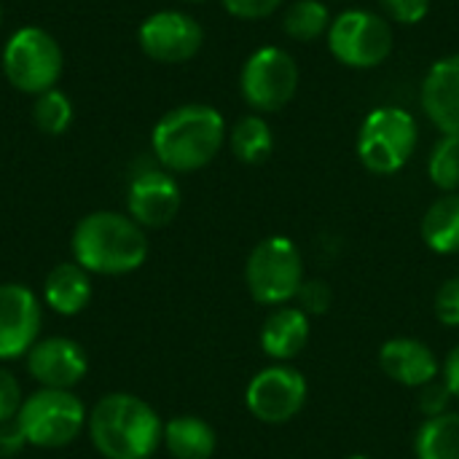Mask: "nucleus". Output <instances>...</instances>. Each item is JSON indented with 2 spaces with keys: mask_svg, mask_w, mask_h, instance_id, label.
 I'll use <instances>...</instances> for the list:
<instances>
[{
  "mask_svg": "<svg viewBox=\"0 0 459 459\" xmlns=\"http://www.w3.org/2000/svg\"><path fill=\"white\" fill-rule=\"evenodd\" d=\"M312 336V317L299 307H277L261 325V350L277 363H288L304 352Z\"/></svg>",
  "mask_w": 459,
  "mask_h": 459,
  "instance_id": "nucleus-17",
  "label": "nucleus"
},
{
  "mask_svg": "<svg viewBox=\"0 0 459 459\" xmlns=\"http://www.w3.org/2000/svg\"><path fill=\"white\" fill-rule=\"evenodd\" d=\"M282 0H223L226 11L237 19H264L280 8Z\"/></svg>",
  "mask_w": 459,
  "mask_h": 459,
  "instance_id": "nucleus-31",
  "label": "nucleus"
},
{
  "mask_svg": "<svg viewBox=\"0 0 459 459\" xmlns=\"http://www.w3.org/2000/svg\"><path fill=\"white\" fill-rule=\"evenodd\" d=\"M296 301H299V309H304L309 317H315V315H325L331 309L333 293H331V285L323 280H304Z\"/></svg>",
  "mask_w": 459,
  "mask_h": 459,
  "instance_id": "nucleus-26",
  "label": "nucleus"
},
{
  "mask_svg": "<svg viewBox=\"0 0 459 459\" xmlns=\"http://www.w3.org/2000/svg\"><path fill=\"white\" fill-rule=\"evenodd\" d=\"M16 422L30 446L38 449H62L73 444L83 425L89 422L86 406L70 390H46L27 395Z\"/></svg>",
  "mask_w": 459,
  "mask_h": 459,
  "instance_id": "nucleus-6",
  "label": "nucleus"
},
{
  "mask_svg": "<svg viewBox=\"0 0 459 459\" xmlns=\"http://www.w3.org/2000/svg\"><path fill=\"white\" fill-rule=\"evenodd\" d=\"M3 75L5 81L19 89L22 94H43L56 89L62 70H65V54L59 40L46 32L43 27L27 24L19 27L3 46L0 54Z\"/></svg>",
  "mask_w": 459,
  "mask_h": 459,
  "instance_id": "nucleus-4",
  "label": "nucleus"
},
{
  "mask_svg": "<svg viewBox=\"0 0 459 459\" xmlns=\"http://www.w3.org/2000/svg\"><path fill=\"white\" fill-rule=\"evenodd\" d=\"M452 398H455V395H452V390L444 385V379H441V382L436 379V382L420 387V411L425 414V420L441 417V414L452 411V409H449Z\"/></svg>",
  "mask_w": 459,
  "mask_h": 459,
  "instance_id": "nucleus-28",
  "label": "nucleus"
},
{
  "mask_svg": "<svg viewBox=\"0 0 459 459\" xmlns=\"http://www.w3.org/2000/svg\"><path fill=\"white\" fill-rule=\"evenodd\" d=\"M27 371L46 390H73L86 377L89 360L78 342L48 336L27 352Z\"/></svg>",
  "mask_w": 459,
  "mask_h": 459,
  "instance_id": "nucleus-14",
  "label": "nucleus"
},
{
  "mask_svg": "<svg viewBox=\"0 0 459 459\" xmlns=\"http://www.w3.org/2000/svg\"><path fill=\"white\" fill-rule=\"evenodd\" d=\"M89 299H91V280L83 266H78L75 261H67L48 272L43 282V301L56 315L73 317L86 309Z\"/></svg>",
  "mask_w": 459,
  "mask_h": 459,
  "instance_id": "nucleus-18",
  "label": "nucleus"
},
{
  "mask_svg": "<svg viewBox=\"0 0 459 459\" xmlns=\"http://www.w3.org/2000/svg\"><path fill=\"white\" fill-rule=\"evenodd\" d=\"M27 446V438L19 428L16 420L11 422H3L0 425V457H13L16 452H22Z\"/></svg>",
  "mask_w": 459,
  "mask_h": 459,
  "instance_id": "nucleus-32",
  "label": "nucleus"
},
{
  "mask_svg": "<svg viewBox=\"0 0 459 459\" xmlns=\"http://www.w3.org/2000/svg\"><path fill=\"white\" fill-rule=\"evenodd\" d=\"M40 323V301L27 285H0V360L27 355L38 342Z\"/></svg>",
  "mask_w": 459,
  "mask_h": 459,
  "instance_id": "nucleus-13",
  "label": "nucleus"
},
{
  "mask_svg": "<svg viewBox=\"0 0 459 459\" xmlns=\"http://www.w3.org/2000/svg\"><path fill=\"white\" fill-rule=\"evenodd\" d=\"M245 282L261 307H285L299 296L304 285V258L293 239L266 237L261 239L245 264Z\"/></svg>",
  "mask_w": 459,
  "mask_h": 459,
  "instance_id": "nucleus-5",
  "label": "nucleus"
},
{
  "mask_svg": "<svg viewBox=\"0 0 459 459\" xmlns=\"http://www.w3.org/2000/svg\"><path fill=\"white\" fill-rule=\"evenodd\" d=\"M379 3L390 13V19L401 24H417L430 11V0H379Z\"/></svg>",
  "mask_w": 459,
  "mask_h": 459,
  "instance_id": "nucleus-30",
  "label": "nucleus"
},
{
  "mask_svg": "<svg viewBox=\"0 0 459 459\" xmlns=\"http://www.w3.org/2000/svg\"><path fill=\"white\" fill-rule=\"evenodd\" d=\"M73 258L89 274L121 277L137 272L148 258V237L124 212L97 210L78 221L73 231Z\"/></svg>",
  "mask_w": 459,
  "mask_h": 459,
  "instance_id": "nucleus-2",
  "label": "nucleus"
},
{
  "mask_svg": "<svg viewBox=\"0 0 459 459\" xmlns=\"http://www.w3.org/2000/svg\"><path fill=\"white\" fill-rule=\"evenodd\" d=\"M417 459H459V411L425 420L414 433Z\"/></svg>",
  "mask_w": 459,
  "mask_h": 459,
  "instance_id": "nucleus-21",
  "label": "nucleus"
},
{
  "mask_svg": "<svg viewBox=\"0 0 459 459\" xmlns=\"http://www.w3.org/2000/svg\"><path fill=\"white\" fill-rule=\"evenodd\" d=\"M183 3H204V0H183Z\"/></svg>",
  "mask_w": 459,
  "mask_h": 459,
  "instance_id": "nucleus-35",
  "label": "nucleus"
},
{
  "mask_svg": "<svg viewBox=\"0 0 459 459\" xmlns=\"http://www.w3.org/2000/svg\"><path fill=\"white\" fill-rule=\"evenodd\" d=\"M137 43L145 56L161 65H180L188 62L199 54L204 43V30L202 24L183 13V11H156L151 13L140 30H137Z\"/></svg>",
  "mask_w": 459,
  "mask_h": 459,
  "instance_id": "nucleus-11",
  "label": "nucleus"
},
{
  "mask_svg": "<svg viewBox=\"0 0 459 459\" xmlns=\"http://www.w3.org/2000/svg\"><path fill=\"white\" fill-rule=\"evenodd\" d=\"M226 140V121L210 105H180L164 113L153 132L151 148L167 172H196L207 167L223 148Z\"/></svg>",
  "mask_w": 459,
  "mask_h": 459,
  "instance_id": "nucleus-1",
  "label": "nucleus"
},
{
  "mask_svg": "<svg viewBox=\"0 0 459 459\" xmlns=\"http://www.w3.org/2000/svg\"><path fill=\"white\" fill-rule=\"evenodd\" d=\"M417 140V121L409 110L377 108L366 116L358 132V156L368 172L395 175L409 164Z\"/></svg>",
  "mask_w": 459,
  "mask_h": 459,
  "instance_id": "nucleus-7",
  "label": "nucleus"
},
{
  "mask_svg": "<svg viewBox=\"0 0 459 459\" xmlns=\"http://www.w3.org/2000/svg\"><path fill=\"white\" fill-rule=\"evenodd\" d=\"M436 317L446 328H459V277H449L436 293Z\"/></svg>",
  "mask_w": 459,
  "mask_h": 459,
  "instance_id": "nucleus-27",
  "label": "nucleus"
},
{
  "mask_svg": "<svg viewBox=\"0 0 459 459\" xmlns=\"http://www.w3.org/2000/svg\"><path fill=\"white\" fill-rule=\"evenodd\" d=\"M0 24H3V5H0Z\"/></svg>",
  "mask_w": 459,
  "mask_h": 459,
  "instance_id": "nucleus-36",
  "label": "nucleus"
},
{
  "mask_svg": "<svg viewBox=\"0 0 459 459\" xmlns=\"http://www.w3.org/2000/svg\"><path fill=\"white\" fill-rule=\"evenodd\" d=\"M441 379H444V385L452 390V395L459 398V344L446 355L444 368H441Z\"/></svg>",
  "mask_w": 459,
  "mask_h": 459,
  "instance_id": "nucleus-33",
  "label": "nucleus"
},
{
  "mask_svg": "<svg viewBox=\"0 0 459 459\" xmlns=\"http://www.w3.org/2000/svg\"><path fill=\"white\" fill-rule=\"evenodd\" d=\"M379 366L387 374V379L403 387H414V390L436 382L441 374L436 352L425 342L409 339V336L385 342L379 350Z\"/></svg>",
  "mask_w": 459,
  "mask_h": 459,
  "instance_id": "nucleus-15",
  "label": "nucleus"
},
{
  "mask_svg": "<svg viewBox=\"0 0 459 459\" xmlns=\"http://www.w3.org/2000/svg\"><path fill=\"white\" fill-rule=\"evenodd\" d=\"M73 102L65 91L51 89L35 97L32 102V121L43 134H65L73 124Z\"/></svg>",
  "mask_w": 459,
  "mask_h": 459,
  "instance_id": "nucleus-24",
  "label": "nucleus"
},
{
  "mask_svg": "<svg viewBox=\"0 0 459 459\" xmlns=\"http://www.w3.org/2000/svg\"><path fill=\"white\" fill-rule=\"evenodd\" d=\"M22 403H24V395H22L19 379L11 371L0 368V425L16 420Z\"/></svg>",
  "mask_w": 459,
  "mask_h": 459,
  "instance_id": "nucleus-29",
  "label": "nucleus"
},
{
  "mask_svg": "<svg viewBox=\"0 0 459 459\" xmlns=\"http://www.w3.org/2000/svg\"><path fill=\"white\" fill-rule=\"evenodd\" d=\"M239 89L253 110L277 113L293 100L299 89V67L285 48H258L242 67Z\"/></svg>",
  "mask_w": 459,
  "mask_h": 459,
  "instance_id": "nucleus-9",
  "label": "nucleus"
},
{
  "mask_svg": "<svg viewBox=\"0 0 459 459\" xmlns=\"http://www.w3.org/2000/svg\"><path fill=\"white\" fill-rule=\"evenodd\" d=\"M180 186L164 167L140 169L126 188V215L143 229H164L180 212Z\"/></svg>",
  "mask_w": 459,
  "mask_h": 459,
  "instance_id": "nucleus-12",
  "label": "nucleus"
},
{
  "mask_svg": "<svg viewBox=\"0 0 459 459\" xmlns=\"http://www.w3.org/2000/svg\"><path fill=\"white\" fill-rule=\"evenodd\" d=\"M229 143L242 164H261L272 156L274 134L261 116H245L234 124Z\"/></svg>",
  "mask_w": 459,
  "mask_h": 459,
  "instance_id": "nucleus-22",
  "label": "nucleus"
},
{
  "mask_svg": "<svg viewBox=\"0 0 459 459\" xmlns=\"http://www.w3.org/2000/svg\"><path fill=\"white\" fill-rule=\"evenodd\" d=\"M282 30L299 40V43H309L323 38L331 30V13L328 5L323 0H296L288 5L285 19H282Z\"/></svg>",
  "mask_w": 459,
  "mask_h": 459,
  "instance_id": "nucleus-23",
  "label": "nucleus"
},
{
  "mask_svg": "<svg viewBox=\"0 0 459 459\" xmlns=\"http://www.w3.org/2000/svg\"><path fill=\"white\" fill-rule=\"evenodd\" d=\"M393 27L379 13L352 8L339 13L328 30L331 54L347 67H377L393 54Z\"/></svg>",
  "mask_w": 459,
  "mask_h": 459,
  "instance_id": "nucleus-8",
  "label": "nucleus"
},
{
  "mask_svg": "<svg viewBox=\"0 0 459 459\" xmlns=\"http://www.w3.org/2000/svg\"><path fill=\"white\" fill-rule=\"evenodd\" d=\"M347 459H371L368 455H352V457H347Z\"/></svg>",
  "mask_w": 459,
  "mask_h": 459,
  "instance_id": "nucleus-34",
  "label": "nucleus"
},
{
  "mask_svg": "<svg viewBox=\"0 0 459 459\" xmlns=\"http://www.w3.org/2000/svg\"><path fill=\"white\" fill-rule=\"evenodd\" d=\"M422 108L444 132L459 137V54L438 59L422 81Z\"/></svg>",
  "mask_w": 459,
  "mask_h": 459,
  "instance_id": "nucleus-16",
  "label": "nucleus"
},
{
  "mask_svg": "<svg viewBox=\"0 0 459 459\" xmlns=\"http://www.w3.org/2000/svg\"><path fill=\"white\" fill-rule=\"evenodd\" d=\"M167 452L175 459H210L215 455L218 436L210 422L202 417H175L164 425V441Z\"/></svg>",
  "mask_w": 459,
  "mask_h": 459,
  "instance_id": "nucleus-19",
  "label": "nucleus"
},
{
  "mask_svg": "<svg viewBox=\"0 0 459 459\" xmlns=\"http://www.w3.org/2000/svg\"><path fill=\"white\" fill-rule=\"evenodd\" d=\"M422 239L438 255L459 253V191L436 199L422 218Z\"/></svg>",
  "mask_w": 459,
  "mask_h": 459,
  "instance_id": "nucleus-20",
  "label": "nucleus"
},
{
  "mask_svg": "<svg viewBox=\"0 0 459 459\" xmlns=\"http://www.w3.org/2000/svg\"><path fill=\"white\" fill-rule=\"evenodd\" d=\"M89 438L105 459H148L164 441L156 409L129 393H110L89 411Z\"/></svg>",
  "mask_w": 459,
  "mask_h": 459,
  "instance_id": "nucleus-3",
  "label": "nucleus"
},
{
  "mask_svg": "<svg viewBox=\"0 0 459 459\" xmlns=\"http://www.w3.org/2000/svg\"><path fill=\"white\" fill-rule=\"evenodd\" d=\"M428 175L433 180V186H438L446 194H457L459 191V137L455 134H444V140H438L430 151V161H428Z\"/></svg>",
  "mask_w": 459,
  "mask_h": 459,
  "instance_id": "nucleus-25",
  "label": "nucleus"
},
{
  "mask_svg": "<svg viewBox=\"0 0 459 459\" xmlns=\"http://www.w3.org/2000/svg\"><path fill=\"white\" fill-rule=\"evenodd\" d=\"M307 398L309 385L304 374L288 363H277L258 371L245 390L247 411L266 425H285L296 420L304 411Z\"/></svg>",
  "mask_w": 459,
  "mask_h": 459,
  "instance_id": "nucleus-10",
  "label": "nucleus"
}]
</instances>
